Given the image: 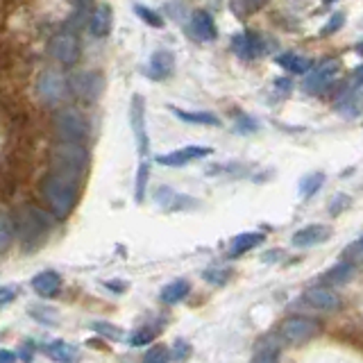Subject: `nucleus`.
<instances>
[{
	"label": "nucleus",
	"mask_w": 363,
	"mask_h": 363,
	"mask_svg": "<svg viewBox=\"0 0 363 363\" xmlns=\"http://www.w3.org/2000/svg\"><path fill=\"white\" fill-rule=\"evenodd\" d=\"M77 186H80L77 180L62 173H55V171H51L41 180V195L48 202V207H51L55 218L62 220L73 211L77 202Z\"/></svg>",
	"instance_id": "obj_1"
},
{
	"label": "nucleus",
	"mask_w": 363,
	"mask_h": 363,
	"mask_svg": "<svg viewBox=\"0 0 363 363\" xmlns=\"http://www.w3.org/2000/svg\"><path fill=\"white\" fill-rule=\"evenodd\" d=\"M86 169H89V150H86L82 143L62 141L53 148L51 171L68 175V178L82 182V178L86 175Z\"/></svg>",
	"instance_id": "obj_2"
},
{
	"label": "nucleus",
	"mask_w": 363,
	"mask_h": 363,
	"mask_svg": "<svg viewBox=\"0 0 363 363\" xmlns=\"http://www.w3.org/2000/svg\"><path fill=\"white\" fill-rule=\"evenodd\" d=\"M48 232H51V218L46 216V211L32 207V204L23 207L18 218L14 220V234H18V239L30 250L39 248L46 241Z\"/></svg>",
	"instance_id": "obj_3"
},
{
	"label": "nucleus",
	"mask_w": 363,
	"mask_h": 363,
	"mask_svg": "<svg viewBox=\"0 0 363 363\" xmlns=\"http://www.w3.org/2000/svg\"><path fill=\"white\" fill-rule=\"evenodd\" d=\"M55 130L62 141L84 143L89 139V121L77 110H62L55 116Z\"/></svg>",
	"instance_id": "obj_4"
},
{
	"label": "nucleus",
	"mask_w": 363,
	"mask_h": 363,
	"mask_svg": "<svg viewBox=\"0 0 363 363\" xmlns=\"http://www.w3.org/2000/svg\"><path fill=\"white\" fill-rule=\"evenodd\" d=\"M320 334V325L311 318H302V316H291L279 325L277 336L284 343H291V345H300V343H307L313 336Z\"/></svg>",
	"instance_id": "obj_5"
},
{
	"label": "nucleus",
	"mask_w": 363,
	"mask_h": 363,
	"mask_svg": "<svg viewBox=\"0 0 363 363\" xmlns=\"http://www.w3.org/2000/svg\"><path fill=\"white\" fill-rule=\"evenodd\" d=\"M68 86H71V91L77 100L95 103L105 91V80L103 75L95 71H77L68 77Z\"/></svg>",
	"instance_id": "obj_6"
},
{
	"label": "nucleus",
	"mask_w": 363,
	"mask_h": 363,
	"mask_svg": "<svg viewBox=\"0 0 363 363\" xmlns=\"http://www.w3.org/2000/svg\"><path fill=\"white\" fill-rule=\"evenodd\" d=\"M37 91H39V98H41L46 105H57L66 98L68 82L60 71H55V68H46V71L39 75Z\"/></svg>",
	"instance_id": "obj_7"
},
{
	"label": "nucleus",
	"mask_w": 363,
	"mask_h": 363,
	"mask_svg": "<svg viewBox=\"0 0 363 363\" xmlns=\"http://www.w3.org/2000/svg\"><path fill=\"white\" fill-rule=\"evenodd\" d=\"M338 68L341 64L336 60H325L320 62L318 66H311L309 73H304V91L307 93H320V91H327L329 84L336 80L338 75Z\"/></svg>",
	"instance_id": "obj_8"
},
{
	"label": "nucleus",
	"mask_w": 363,
	"mask_h": 363,
	"mask_svg": "<svg viewBox=\"0 0 363 363\" xmlns=\"http://www.w3.org/2000/svg\"><path fill=\"white\" fill-rule=\"evenodd\" d=\"M51 55L64 66L75 64L77 57H80V39H77V34L71 30L60 32L57 37H53V41H51Z\"/></svg>",
	"instance_id": "obj_9"
},
{
	"label": "nucleus",
	"mask_w": 363,
	"mask_h": 363,
	"mask_svg": "<svg viewBox=\"0 0 363 363\" xmlns=\"http://www.w3.org/2000/svg\"><path fill=\"white\" fill-rule=\"evenodd\" d=\"M130 127L134 132L136 148H139L141 157H145L150 148V141H148V127H145V105L139 93H134L130 103Z\"/></svg>",
	"instance_id": "obj_10"
},
{
	"label": "nucleus",
	"mask_w": 363,
	"mask_h": 363,
	"mask_svg": "<svg viewBox=\"0 0 363 363\" xmlns=\"http://www.w3.org/2000/svg\"><path fill=\"white\" fill-rule=\"evenodd\" d=\"M213 150L204 148V145H186V148L173 150L169 154H159L157 157V164L159 166H171V169H178V166L191 164L195 159H202V157H209Z\"/></svg>",
	"instance_id": "obj_11"
},
{
	"label": "nucleus",
	"mask_w": 363,
	"mask_h": 363,
	"mask_svg": "<svg viewBox=\"0 0 363 363\" xmlns=\"http://www.w3.org/2000/svg\"><path fill=\"white\" fill-rule=\"evenodd\" d=\"M304 302H307L311 309L325 311V313H331V311H336L341 307V298L331 289H327V286H311V289H307V291H304Z\"/></svg>",
	"instance_id": "obj_12"
},
{
	"label": "nucleus",
	"mask_w": 363,
	"mask_h": 363,
	"mask_svg": "<svg viewBox=\"0 0 363 363\" xmlns=\"http://www.w3.org/2000/svg\"><path fill=\"white\" fill-rule=\"evenodd\" d=\"M175 73V55L171 51H154L148 62V75L152 80H169Z\"/></svg>",
	"instance_id": "obj_13"
},
{
	"label": "nucleus",
	"mask_w": 363,
	"mask_h": 363,
	"mask_svg": "<svg viewBox=\"0 0 363 363\" xmlns=\"http://www.w3.org/2000/svg\"><path fill=\"white\" fill-rule=\"evenodd\" d=\"M329 227H325V225H307V227L298 230L296 234H293L291 243L296 245V248H311V245H320L325 243L329 239Z\"/></svg>",
	"instance_id": "obj_14"
},
{
	"label": "nucleus",
	"mask_w": 363,
	"mask_h": 363,
	"mask_svg": "<svg viewBox=\"0 0 363 363\" xmlns=\"http://www.w3.org/2000/svg\"><path fill=\"white\" fill-rule=\"evenodd\" d=\"M232 51L237 53L243 62H252L254 57H259L263 53V48H261L257 37L250 34V32H243V34H237L232 39Z\"/></svg>",
	"instance_id": "obj_15"
},
{
	"label": "nucleus",
	"mask_w": 363,
	"mask_h": 363,
	"mask_svg": "<svg viewBox=\"0 0 363 363\" xmlns=\"http://www.w3.org/2000/svg\"><path fill=\"white\" fill-rule=\"evenodd\" d=\"M112 21H114V16H112V9L110 5H98L93 12L89 14V32L98 39H105L107 34L112 32Z\"/></svg>",
	"instance_id": "obj_16"
},
{
	"label": "nucleus",
	"mask_w": 363,
	"mask_h": 363,
	"mask_svg": "<svg viewBox=\"0 0 363 363\" xmlns=\"http://www.w3.org/2000/svg\"><path fill=\"white\" fill-rule=\"evenodd\" d=\"M191 32L195 39H200V41H213V39L218 37L213 18L207 12H202V9L193 12V16H191Z\"/></svg>",
	"instance_id": "obj_17"
},
{
	"label": "nucleus",
	"mask_w": 363,
	"mask_h": 363,
	"mask_svg": "<svg viewBox=\"0 0 363 363\" xmlns=\"http://www.w3.org/2000/svg\"><path fill=\"white\" fill-rule=\"evenodd\" d=\"M60 286H62V277H60V272H55V270H44L32 277V289L41 298H53L55 293L60 291Z\"/></svg>",
	"instance_id": "obj_18"
},
{
	"label": "nucleus",
	"mask_w": 363,
	"mask_h": 363,
	"mask_svg": "<svg viewBox=\"0 0 363 363\" xmlns=\"http://www.w3.org/2000/svg\"><path fill=\"white\" fill-rule=\"evenodd\" d=\"M46 355L51 357L53 361H57V363H75L77 359H80V352H77V348L71 345V343H66V341L48 343Z\"/></svg>",
	"instance_id": "obj_19"
},
{
	"label": "nucleus",
	"mask_w": 363,
	"mask_h": 363,
	"mask_svg": "<svg viewBox=\"0 0 363 363\" xmlns=\"http://www.w3.org/2000/svg\"><path fill=\"white\" fill-rule=\"evenodd\" d=\"M263 241H266V234H261V232H243V234H239V237L232 241L230 257H239V254L250 252L252 248H257V245H261Z\"/></svg>",
	"instance_id": "obj_20"
},
{
	"label": "nucleus",
	"mask_w": 363,
	"mask_h": 363,
	"mask_svg": "<svg viewBox=\"0 0 363 363\" xmlns=\"http://www.w3.org/2000/svg\"><path fill=\"white\" fill-rule=\"evenodd\" d=\"M277 62L282 68H286L289 73H296V75H304V73H309V68L313 66V62L309 60V57H304V55H296V53H284L279 55Z\"/></svg>",
	"instance_id": "obj_21"
},
{
	"label": "nucleus",
	"mask_w": 363,
	"mask_h": 363,
	"mask_svg": "<svg viewBox=\"0 0 363 363\" xmlns=\"http://www.w3.org/2000/svg\"><path fill=\"white\" fill-rule=\"evenodd\" d=\"M171 112L178 116L180 121L191 123V125H209V127H218L220 125L218 116L209 114V112H184V110H178V107H171Z\"/></svg>",
	"instance_id": "obj_22"
},
{
	"label": "nucleus",
	"mask_w": 363,
	"mask_h": 363,
	"mask_svg": "<svg viewBox=\"0 0 363 363\" xmlns=\"http://www.w3.org/2000/svg\"><path fill=\"white\" fill-rule=\"evenodd\" d=\"M357 266L352 261H345V263H338V266L329 268L325 275H322V282L325 284H331V286H343V284H348L350 277L355 275Z\"/></svg>",
	"instance_id": "obj_23"
},
{
	"label": "nucleus",
	"mask_w": 363,
	"mask_h": 363,
	"mask_svg": "<svg viewBox=\"0 0 363 363\" xmlns=\"http://www.w3.org/2000/svg\"><path fill=\"white\" fill-rule=\"evenodd\" d=\"M189 291H191L189 282H186V279H178V282L169 284V286L161 291V300L166 304H178L180 300H184L186 296H189Z\"/></svg>",
	"instance_id": "obj_24"
},
{
	"label": "nucleus",
	"mask_w": 363,
	"mask_h": 363,
	"mask_svg": "<svg viewBox=\"0 0 363 363\" xmlns=\"http://www.w3.org/2000/svg\"><path fill=\"white\" fill-rule=\"evenodd\" d=\"M325 184V175L322 173H311V175H304L300 180V195L304 200H309L311 195H316L320 191V186Z\"/></svg>",
	"instance_id": "obj_25"
},
{
	"label": "nucleus",
	"mask_w": 363,
	"mask_h": 363,
	"mask_svg": "<svg viewBox=\"0 0 363 363\" xmlns=\"http://www.w3.org/2000/svg\"><path fill=\"white\" fill-rule=\"evenodd\" d=\"M14 239V218L5 207H0V250H5Z\"/></svg>",
	"instance_id": "obj_26"
},
{
	"label": "nucleus",
	"mask_w": 363,
	"mask_h": 363,
	"mask_svg": "<svg viewBox=\"0 0 363 363\" xmlns=\"http://www.w3.org/2000/svg\"><path fill=\"white\" fill-rule=\"evenodd\" d=\"M148 178H150V166L148 161H141L139 166V175H136V200L145 198V189H148Z\"/></svg>",
	"instance_id": "obj_27"
},
{
	"label": "nucleus",
	"mask_w": 363,
	"mask_h": 363,
	"mask_svg": "<svg viewBox=\"0 0 363 363\" xmlns=\"http://www.w3.org/2000/svg\"><path fill=\"white\" fill-rule=\"evenodd\" d=\"M143 363H169V350L164 345H154L148 350V355L143 357Z\"/></svg>",
	"instance_id": "obj_28"
},
{
	"label": "nucleus",
	"mask_w": 363,
	"mask_h": 363,
	"mask_svg": "<svg viewBox=\"0 0 363 363\" xmlns=\"http://www.w3.org/2000/svg\"><path fill=\"white\" fill-rule=\"evenodd\" d=\"M234 130H237L239 134H252V132L259 130V123L254 121V119H250V116L241 114L239 121H237V125H234Z\"/></svg>",
	"instance_id": "obj_29"
},
{
	"label": "nucleus",
	"mask_w": 363,
	"mask_h": 363,
	"mask_svg": "<svg viewBox=\"0 0 363 363\" xmlns=\"http://www.w3.org/2000/svg\"><path fill=\"white\" fill-rule=\"evenodd\" d=\"M136 14H139L141 18L148 25H152V27H161L164 25V21H161V16L159 14H154L152 9H145L143 5H136Z\"/></svg>",
	"instance_id": "obj_30"
},
{
	"label": "nucleus",
	"mask_w": 363,
	"mask_h": 363,
	"mask_svg": "<svg viewBox=\"0 0 363 363\" xmlns=\"http://www.w3.org/2000/svg\"><path fill=\"white\" fill-rule=\"evenodd\" d=\"M343 21H345V16H343V14H334V16L329 18V21H327V25L320 30V34H322V37H327V34L338 32L341 27H343Z\"/></svg>",
	"instance_id": "obj_31"
},
{
	"label": "nucleus",
	"mask_w": 363,
	"mask_h": 363,
	"mask_svg": "<svg viewBox=\"0 0 363 363\" xmlns=\"http://www.w3.org/2000/svg\"><path fill=\"white\" fill-rule=\"evenodd\" d=\"M252 363H279L277 359V350H261L254 355Z\"/></svg>",
	"instance_id": "obj_32"
},
{
	"label": "nucleus",
	"mask_w": 363,
	"mask_h": 363,
	"mask_svg": "<svg viewBox=\"0 0 363 363\" xmlns=\"http://www.w3.org/2000/svg\"><path fill=\"white\" fill-rule=\"evenodd\" d=\"M150 341H152V331L150 329H139V331H134L132 336H130L132 345H148Z\"/></svg>",
	"instance_id": "obj_33"
},
{
	"label": "nucleus",
	"mask_w": 363,
	"mask_h": 363,
	"mask_svg": "<svg viewBox=\"0 0 363 363\" xmlns=\"http://www.w3.org/2000/svg\"><path fill=\"white\" fill-rule=\"evenodd\" d=\"M91 329L103 331V334H107V336H114L116 341H121V338H123V329L112 327V325H105V322H95V325H91Z\"/></svg>",
	"instance_id": "obj_34"
},
{
	"label": "nucleus",
	"mask_w": 363,
	"mask_h": 363,
	"mask_svg": "<svg viewBox=\"0 0 363 363\" xmlns=\"http://www.w3.org/2000/svg\"><path fill=\"white\" fill-rule=\"evenodd\" d=\"M230 270H207V272H204V277H207L211 284H225V282H227L230 279Z\"/></svg>",
	"instance_id": "obj_35"
},
{
	"label": "nucleus",
	"mask_w": 363,
	"mask_h": 363,
	"mask_svg": "<svg viewBox=\"0 0 363 363\" xmlns=\"http://www.w3.org/2000/svg\"><path fill=\"white\" fill-rule=\"evenodd\" d=\"M16 298V289L14 286H0V307H5Z\"/></svg>",
	"instance_id": "obj_36"
},
{
	"label": "nucleus",
	"mask_w": 363,
	"mask_h": 363,
	"mask_svg": "<svg viewBox=\"0 0 363 363\" xmlns=\"http://www.w3.org/2000/svg\"><path fill=\"white\" fill-rule=\"evenodd\" d=\"M0 363H16V355L9 350H0Z\"/></svg>",
	"instance_id": "obj_37"
},
{
	"label": "nucleus",
	"mask_w": 363,
	"mask_h": 363,
	"mask_svg": "<svg viewBox=\"0 0 363 363\" xmlns=\"http://www.w3.org/2000/svg\"><path fill=\"white\" fill-rule=\"evenodd\" d=\"M241 3L248 7V9H259V7H263L268 3V0H241Z\"/></svg>",
	"instance_id": "obj_38"
},
{
	"label": "nucleus",
	"mask_w": 363,
	"mask_h": 363,
	"mask_svg": "<svg viewBox=\"0 0 363 363\" xmlns=\"http://www.w3.org/2000/svg\"><path fill=\"white\" fill-rule=\"evenodd\" d=\"M275 86H279V89H284V91H291L293 82L291 80H275Z\"/></svg>",
	"instance_id": "obj_39"
},
{
	"label": "nucleus",
	"mask_w": 363,
	"mask_h": 363,
	"mask_svg": "<svg viewBox=\"0 0 363 363\" xmlns=\"http://www.w3.org/2000/svg\"><path fill=\"white\" fill-rule=\"evenodd\" d=\"M325 3H327V5H329V3H336V0H325Z\"/></svg>",
	"instance_id": "obj_40"
},
{
	"label": "nucleus",
	"mask_w": 363,
	"mask_h": 363,
	"mask_svg": "<svg viewBox=\"0 0 363 363\" xmlns=\"http://www.w3.org/2000/svg\"><path fill=\"white\" fill-rule=\"evenodd\" d=\"M71 3H75V5H77V3H82V0H71Z\"/></svg>",
	"instance_id": "obj_41"
}]
</instances>
